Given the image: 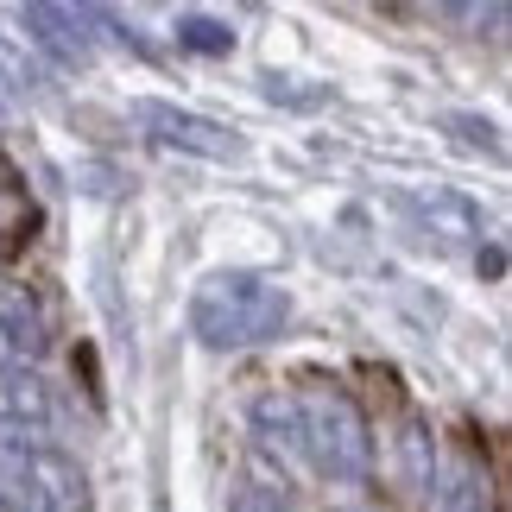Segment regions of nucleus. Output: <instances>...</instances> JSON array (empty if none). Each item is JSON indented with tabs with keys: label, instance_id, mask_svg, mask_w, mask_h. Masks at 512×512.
<instances>
[{
	"label": "nucleus",
	"instance_id": "obj_5",
	"mask_svg": "<svg viewBox=\"0 0 512 512\" xmlns=\"http://www.w3.org/2000/svg\"><path fill=\"white\" fill-rule=\"evenodd\" d=\"M32 228V203H26V184H19V171L7 165V152H0V247H19Z\"/></svg>",
	"mask_w": 512,
	"mask_h": 512
},
{
	"label": "nucleus",
	"instance_id": "obj_8",
	"mask_svg": "<svg viewBox=\"0 0 512 512\" xmlns=\"http://www.w3.org/2000/svg\"><path fill=\"white\" fill-rule=\"evenodd\" d=\"M177 38H184L190 51H203V57H222L234 45V32L222 26V19H203V13H184V19H177Z\"/></svg>",
	"mask_w": 512,
	"mask_h": 512
},
{
	"label": "nucleus",
	"instance_id": "obj_7",
	"mask_svg": "<svg viewBox=\"0 0 512 512\" xmlns=\"http://www.w3.org/2000/svg\"><path fill=\"white\" fill-rule=\"evenodd\" d=\"M399 475L411 494H424L430 487V430L424 424H405V437H399Z\"/></svg>",
	"mask_w": 512,
	"mask_h": 512
},
{
	"label": "nucleus",
	"instance_id": "obj_1",
	"mask_svg": "<svg viewBox=\"0 0 512 512\" xmlns=\"http://www.w3.org/2000/svg\"><path fill=\"white\" fill-rule=\"evenodd\" d=\"M291 298L266 272H215L190 304V329L209 348H260L285 329Z\"/></svg>",
	"mask_w": 512,
	"mask_h": 512
},
{
	"label": "nucleus",
	"instance_id": "obj_3",
	"mask_svg": "<svg viewBox=\"0 0 512 512\" xmlns=\"http://www.w3.org/2000/svg\"><path fill=\"white\" fill-rule=\"evenodd\" d=\"M133 114H140V127L159 146H184V152H196V159H234V152H241V146L228 140V127L203 121V114H184V108H171V102H140Z\"/></svg>",
	"mask_w": 512,
	"mask_h": 512
},
{
	"label": "nucleus",
	"instance_id": "obj_9",
	"mask_svg": "<svg viewBox=\"0 0 512 512\" xmlns=\"http://www.w3.org/2000/svg\"><path fill=\"white\" fill-rule=\"evenodd\" d=\"M0 83H7L13 95H32V83H38V70L26 64V51H19L7 32H0Z\"/></svg>",
	"mask_w": 512,
	"mask_h": 512
},
{
	"label": "nucleus",
	"instance_id": "obj_6",
	"mask_svg": "<svg viewBox=\"0 0 512 512\" xmlns=\"http://www.w3.org/2000/svg\"><path fill=\"white\" fill-rule=\"evenodd\" d=\"M437 512H487V475H475V462H456L449 481L437 487Z\"/></svg>",
	"mask_w": 512,
	"mask_h": 512
},
{
	"label": "nucleus",
	"instance_id": "obj_4",
	"mask_svg": "<svg viewBox=\"0 0 512 512\" xmlns=\"http://www.w3.org/2000/svg\"><path fill=\"white\" fill-rule=\"evenodd\" d=\"M19 26L32 32L38 51H51L64 70H83L89 64V38H83V13H64V7H26Z\"/></svg>",
	"mask_w": 512,
	"mask_h": 512
},
{
	"label": "nucleus",
	"instance_id": "obj_2",
	"mask_svg": "<svg viewBox=\"0 0 512 512\" xmlns=\"http://www.w3.org/2000/svg\"><path fill=\"white\" fill-rule=\"evenodd\" d=\"M291 430H298V443L310 449V462H317L323 475H336V481H361L367 475L373 430H367L361 405H354L342 386H323V380L298 386V399H291Z\"/></svg>",
	"mask_w": 512,
	"mask_h": 512
}]
</instances>
